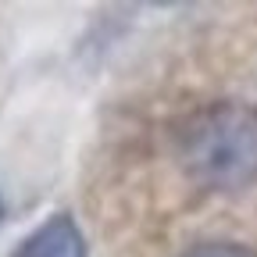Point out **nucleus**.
<instances>
[{
	"label": "nucleus",
	"mask_w": 257,
	"mask_h": 257,
	"mask_svg": "<svg viewBox=\"0 0 257 257\" xmlns=\"http://www.w3.org/2000/svg\"><path fill=\"white\" fill-rule=\"evenodd\" d=\"M179 165L207 189H243L257 182V107L207 104L175 136Z\"/></svg>",
	"instance_id": "nucleus-1"
},
{
	"label": "nucleus",
	"mask_w": 257,
	"mask_h": 257,
	"mask_svg": "<svg viewBox=\"0 0 257 257\" xmlns=\"http://www.w3.org/2000/svg\"><path fill=\"white\" fill-rule=\"evenodd\" d=\"M11 257H86V239L72 214H54L22 239Z\"/></svg>",
	"instance_id": "nucleus-2"
},
{
	"label": "nucleus",
	"mask_w": 257,
	"mask_h": 257,
	"mask_svg": "<svg viewBox=\"0 0 257 257\" xmlns=\"http://www.w3.org/2000/svg\"><path fill=\"white\" fill-rule=\"evenodd\" d=\"M182 257H253V253L239 243H200V246L186 250Z\"/></svg>",
	"instance_id": "nucleus-3"
},
{
	"label": "nucleus",
	"mask_w": 257,
	"mask_h": 257,
	"mask_svg": "<svg viewBox=\"0 0 257 257\" xmlns=\"http://www.w3.org/2000/svg\"><path fill=\"white\" fill-rule=\"evenodd\" d=\"M0 221H4V200H0Z\"/></svg>",
	"instance_id": "nucleus-4"
}]
</instances>
